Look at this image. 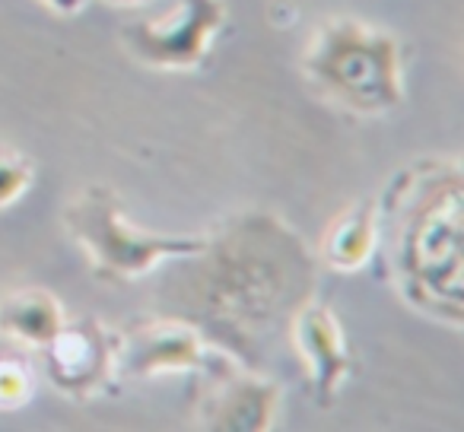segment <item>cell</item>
Segmentation results:
<instances>
[{"label": "cell", "mask_w": 464, "mask_h": 432, "mask_svg": "<svg viewBox=\"0 0 464 432\" xmlns=\"http://www.w3.org/2000/svg\"><path fill=\"white\" fill-rule=\"evenodd\" d=\"M160 290V315L200 331L246 369L261 372L265 347L312 299L315 258L309 245L274 213H242L179 258Z\"/></svg>", "instance_id": "1"}, {"label": "cell", "mask_w": 464, "mask_h": 432, "mask_svg": "<svg viewBox=\"0 0 464 432\" xmlns=\"http://www.w3.org/2000/svg\"><path fill=\"white\" fill-rule=\"evenodd\" d=\"M398 216L392 267L398 290L423 315L464 324V181L458 162L413 166L385 200Z\"/></svg>", "instance_id": "2"}, {"label": "cell", "mask_w": 464, "mask_h": 432, "mask_svg": "<svg viewBox=\"0 0 464 432\" xmlns=\"http://www.w3.org/2000/svg\"><path fill=\"white\" fill-rule=\"evenodd\" d=\"M303 67L328 96L360 115H379L401 102L398 39L372 23L331 16L312 33Z\"/></svg>", "instance_id": "3"}, {"label": "cell", "mask_w": 464, "mask_h": 432, "mask_svg": "<svg viewBox=\"0 0 464 432\" xmlns=\"http://www.w3.org/2000/svg\"><path fill=\"white\" fill-rule=\"evenodd\" d=\"M64 226L90 254L92 274L109 283H128L156 271L162 261H179L204 248L207 235H160L134 226L124 216L111 187H80L64 204Z\"/></svg>", "instance_id": "4"}, {"label": "cell", "mask_w": 464, "mask_h": 432, "mask_svg": "<svg viewBox=\"0 0 464 432\" xmlns=\"http://www.w3.org/2000/svg\"><path fill=\"white\" fill-rule=\"evenodd\" d=\"M226 23L223 0H181L160 20H137L121 29L130 58L162 71H188L210 54Z\"/></svg>", "instance_id": "5"}, {"label": "cell", "mask_w": 464, "mask_h": 432, "mask_svg": "<svg viewBox=\"0 0 464 432\" xmlns=\"http://www.w3.org/2000/svg\"><path fill=\"white\" fill-rule=\"evenodd\" d=\"M200 372H207V388L198 398V426L219 432H265L271 429L280 388L261 372L246 369L223 350L210 356Z\"/></svg>", "instance_id": "6"}, {"label": "cell", "mask_w": 464, "mask_h": 432, "mask_svg": "<svg viewBox=\"0 0 464 432\" xmlns=\"http://www.w3.org/2000/svg\"><path fill=\"white\" fill-rule=\"evenodd\" d=\"M45 375L67 398H96L111 385L118 372V334L96 315L73 318L58 328V334L42 347Z\"/></svg>", "instance_id": "7"}, {"label": "cell", "mask_w": 464, "mask_h": 432, "mask_svg": "<svg viewBox=\"0 0 464 432\" xmlns=\"http://www.w3.org/2000/svg\"><path fill=\"white\" fill-rule=\"evenodd\" d=\"M213 353L217 347H210L198 328L172 315L150 318L118 334V369L134 379L204 369Z\"/></svg>", "instance_id": "8"}, {"label": "cell", "mask_w": 464, "mask_h": 432, "mask_svg": "<svg viewBox=\"0 0 464 432\" xmlns=\"http://www.w3.org/2000/svg\"><path fill=\"white\" fill-rule=\"evenodd\" d=\"M286 331H290V341L303 360L305 375H309L312 398L318 400V407H331L341 394L350 369H353L334 312L309 299L293 312Z\"/></svg>", "instance_id": "9"}, {"label": "cell", "mask_w": 464, "mask_h": 432, "mask_svg": "<svg viewBox=\"0 0 464 432\" xmlns=\"http://www.w3.org/2000/svg\"><path fill=\"white\" fill-rule=\"evenodd\" d=\"M64 324V309L48 290H16L0 302V334L10 341L45 347Z\"/></svg>", "instance_id": "10"}, {"label": "cell", "mask_w": 464, "mask_h": 432, "mask_svg": "<svg viewBox=\"0 0 464 432\" xmlns=\"http://www.w3.org/2000/svg\"><path fill=\"white\" fill-rule=\"evenodd\" d=\"M379 245V210L375 204H356L334 216L322 239V261L334 271H356Z\"/></svg>", "instance_id": "11"}, {"label": "cell", "mask_w": 464, "mask_h": 432, "mask_svg": "<svg viewBox=\"0 0 464 432\" xmlns=\"http://www.w3.org/2000/svg\"><path fill=\"white\" fill-rule=\"evenodd\" d=\"M35 178L33 159H26L16 149L0 147V206H10L26 194V187Z\"/></svg>", "instance_id": "12"}, {"label": "cell", "mask_w": 464, "mask_h": 432, "mask_svg": "<svg viewBox=\"0 0 464 432\" xmlns=\"http://www.w3.org/2000/svg\"><path fill=\"white\" fill-rule=\"evenodd\" d=\"M33 398V375L23 362L0 360V410H16Z\"/></svg>", "instance_id": "13"}, {"label": "cell", "mask_w": 464, "mask_h": 432, "mask_svg": "<svg viewBox=\"0 0 464 432\" xmlns=\"http://www.w3.org/2000/svg\"><path fill=\"white\" fill-rule=\"evenodd\" d=\"M42 4L61 16H73V14H80V7H83L86 0H42Z\"/></svg>", "instance_id": "14"}, {"label": "cell", "mask_w": 464, "mask_h": 432, "mask_svg": "<svg viewBox=\"0 0 464 432\" xmlns=\"http://www.w3.org/2000/svg\"><path fill=\"white\" fill-rule=\"evenodd\" d=\"M109 4H121V7H137V4H147V0H109Z\"/></svg>", "instance_id": "15"}]
</instances>
